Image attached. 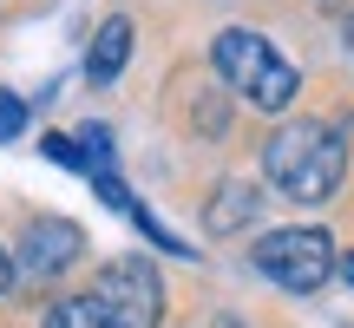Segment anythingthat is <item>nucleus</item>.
<instances>
[{
	"label": "nucleus",
	"mask_w": 354,
	"mask_h": 328,
	"mask_svg": "<svg viewBox=\"0 0 354 328\" xmlns=\"http://www.w3.org/2000/svg\"><path fill=\"white\" fill-rule=\"evenodd\" d=\"M256 217H263V190H256V184H236V177L216 184V197L203 203V230H210V237H236V230H250Z\"/></svg>",
	"instance_id": "obj_6"
},
{
	"label": "nucleus",
	"mask_w": 354,
	"mask_h": 328,
	"mask_svg": "<svg viewBox=\"0 0 354 328\" xmlns=\"http://www.w3.org/2000/svg\"><path fill=\"white\" fill-rule=\"evenodd\" d=\"M20 131H26V99L0 86V138H20Z\"/></svg>",
	"instance_id": "obj_12"
},
{
	"label": "nucleus",
	"mask_w": 354,
	"mask_h": 328,
	"mask_svg": "<svg viewBox=\"0 0 354 328\" xmlns=\"http://www.w3.org/2000/svg\"><path fill=\"white\" fill-rule=\"evenodd\" d=\"M125 60H131V20L125 13H112V20L92 33V53H86V79L92 86H112L118 73H125Z\"/></svg>",
	"instance_id": "obj_7"
},
{
	"label": "nucleus",
	"mask_w": 354,
	"mask_h": 328,
	"mask_svg": "<svg viewBox=\"0 0 354 328\" xmlns=\"http://www.w3.org/2000/svg\"><path fill=\"white\" fill-rule=\"evenodd\" d=\"M210 66L243 105H256V112H289L295 92H302L295 66L282 60L256 26H223V33L210 39Z\"/></svg>",
	"instance_id": "obj_2"
},
{
	"label": "nucleus",
	"mask_w": 354,
	"mask_h": 328,
	"mask_svg": "<svg viewBox=\"0 0 354 328\" xmlns=\"http://www.w3.org/2000/svg\"><path fill=\"white\" fill-rule=\"evenodd\" d=\"M210 328H250V322H236V316H216V322H210Z\"/></svg>",
	"instance_id": "obj_14"
},
{
	"label": "nucleus",
	"mask_w": 354,
	"mask_h": 328,
	"mask_svg": "<svg viewBox=\"0 0 354 328\" xmlns=\"http://www.w3.org/2000/svg\"><path fill=\"white\" fill-rule=\"evenodd\" d=\"M92 295H99L125 328H158V316H165V282H158V269L145 263V256H118V263H105L99 282H92Z\"/></svg>",
	"instance_id": "obj_4"
},
{
	"label": "nucleus",
	"mask_w": 354,
	"mask_h": 328,
	"mask_svg": "<svg viewBox=\"0 0 354 328\" xmlns=\"http://www.w3.org/2000/svg\"><path fill=\"white\" fill-rule=\"evenodd\" d=\"M79 250H86L79 224H66V217H33V224H26V237H20L13 269H20L26 282H53V276H66V269L79 263Z\"/></svg>",
	"instance_id": "obj_5"
},
{
	"label": "nucleus",
	"mask_w": 354,
	"mask_h": 328,
	"mask_svg": "<svg viewBox=\"0 0 354 328\" xmlns=\"http://www.w3.org/2000/svg\"><path fill=\"white\" fill-rule=\"evenodd\" d=\"M53 164H66V171H86V158H79V138L73 131H46V145H39Z\"/></svg>",
	"instance_id": "obj_11"
},
{
	"label": "nucleus",
	"mask_w": 354,
	"mask_h": 328,
	"mask_svg": "<svg viewBox=\"0 0 354 328\" xmlns=\"http://www.w3.org/2000/svg\"><path fill=\"white\" fill-rule=\"evenodd\" d=\"M263 177L295 203H328L348 177V138L335 125H322V118H295V125L269 131Z\"/></svg>",
	"instance_id": "obj_1"
},
{
	"label": "nucleus",
	"mask_w": 354,
	"mask_h": 328,
	"mask_svg": "<svg viewBox=\"0 0 354 328\" xmlns=\"http://www.w3.org/2000/svg\"><path fill=\"white\" fill-rule=\"evenodd\" d=\"M256 269H263L276 289H289V295H315L322 282L335 276V237L328 230H308V224L269 230V237L256 243Z\"/></svg>",
	"instance_id": "obj_3"
},
{
	"label": "nucleus",
	"mask_w": 354,
	"mask_h": 328,
	"mask_svg": "<svg viewBox=\"0 0 354 328\" xmlns=\"http://www.w3.org/2000/svg\"><path fill=\"white\" fill-rule=\"evenodd\" d=\"M315 7H342V0H315Z\"/></svg>",
	"instance_id": "obj_15"
},
{
	"label": "nucleus",
	"mask_w": 354,
	"mask_h": 328,
	"mask_svg": "<svg viewBox=\"0 0 354 328\" xmlns=\"http://www.w3.org/2000/svg\"><path fill=\"white\" fill-rule=\"evenodd\" d=\"M13 289V256H7V243H0V295Z\"/></svg>",
	"instance_id": "obj_13"
},
{
	"label": "nucleus",
	"mask_w": 354,
	"mask_h": 328,
	"mask_svg": "<svg viewBox=\"0 0 354 328\" xmlns=\"http://www.w3.org/2000/svg\"><path fill=\"white\" fill-rule=\"evenodd\" d=\"M46 328H125V322L86 289V295H59V302L46 309Z\"/></svg>",
	"instance_id": "obj_9"
},
{
	"label": "nucleus",
	"mask_w": 354,
	"mask_h": 328,
	"mask_svg": "<svg viewBox=\"0 0 354 328\" xmlns=\"http://www.w3.org/2000/svg\"><path fill=\"white\" fill-rule=\"evenodd\" d=\"M73 138H79V158H86V171H92V177L112 171V131H105V125H79Z\"/></svg>",
	"instance_id": "obj_10"
},
{
	"label": "nucleus",
	"mask_w": 354,
	"mask_h": 328,
	"mask_svg": "<svg viewBox=\"0 0 354 328\" xmlns=\"http://www.w3.org/2000/svg\"><path fill=\"white\" fill-rule=\"evenodd\" d=\"M230 86H184V105H190V131L197 138H223L230 131Z\"/></svg>",
	"instance_id": "obj_8"
}]
</instances>
